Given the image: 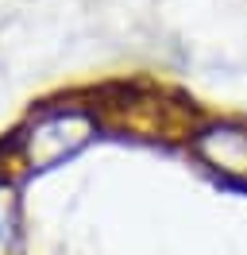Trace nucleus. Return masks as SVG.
I'll use <instances>...</instances> for the list:
<instances>
[{
	"label": "nucleus",
	"instance_id": "nucleus-3",
	"mask_svg": "<svg viewBox=\"0 0 247 255\" xmlns=\"http://www.w3.org/2000/svg\"><path fill=\"white\" fill-rule=\"evenodd\" d=\"M19 248V193L0 178V255H15Z\"/></svg>",
	"mask_w": 247,
	"mask_h": 255
},
{
	"label": "nucleus",
	"instance_id": "nucleus-2",
	"mask_svg": "<svg viewBox=\"0 0 247 255\" xmlns=\"http://www.w3.org/2000/svg\"><path fill=\"white\" fill-rule=\"evenodd\" d=\"M193 159L213 178L247 190V124L240 120H209L189 131Z\"/></svg>",
	"mask_w": 247,
	"mask_h": 255
},
{
	"label": "nucleus",
	"instance_id": "nucleus-1",
	"mask_svg": "<svg viewBox=\"0 0 247 255\" xmlns=\"http://www.w3.org/2000/svg\"><path fill=\"white\" fill-rule=\"evenodd\" d=\"M97 135V116L89 109H46L12 139V159L23 174H43L77 159Z\"/></svg>",
	"mask_w": 247,
	"mask_h": 255
}]
</instances>
